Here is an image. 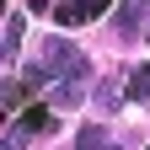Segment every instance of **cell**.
I'll return each instance as SVG.
<instances>
[{
	"instance_id": "cell-1",
	"label": "cell",
	"mask_w": 150,
	"mask_h": 150,
	"mask_svg": "<svg viewBox=\"0 0 150 150\" xmlns=\"http://www.w3.org/2000/svg\"><path fill=\"white\" fill-rule=\"evenodd\" d=\"M54 22L59 27H81V22H91V16H102L107 11V0H54Z\"/></svg>"
},
{
	"instance_id": "cell-2",
	"label": "cell",
	"mask_w": 150,
	"mask_h": 150,
	"mask_svg": "<svg viewBox=\"0 0 150 150\" xmlns=\"http://www.w3.org/2000/svg\"><path fill=\"white\" fill-rule=\"evenodd\" d=\"M16 134H22V139L27 134H54V107H38V102L22 107V112H16Z\"/></svg>"
},
{
	"instance_id": "cell-3",
	"label": "cell",
	"mask_w": 150,
	"mask_h": 150,
	"mask_svg": "<svg viewBox=\"0 0 150 150\" xmlns=\"http://www.w3.org/2000/svg\"><path fill=\"white\" fill-rule=\"evenodd\" d=\"M145 6H150V0H123V11H118V38H139Z\"/></svg>"
},
{
	"instance_id": "cell-4",
	"label": "cell",
	"mask_w": 150,
	"mask_h": 150,
	"mask_svg": "<svg viewBox=\"0 0 150 150\" xmlns=\"http://www.w3.org/2000/svg\"><path fill=\"white\" fill-rule=\"evenodd\" d=\"M123 97H129V102H145V97H150V64L129 70V86H123Z\"/></svg>"
},
{
	"instance_id": "cell-5",
	"label": "cell",
	"mask_w": 150,
	"mask_h": 150,
	"mask_svg": "<svg viewBox=\"0 0 150 150\" xmlns=\"http://www.w3.org/2000/svg\"><path fill=\"white\" fill-rule=\"evenodd\" d=\"M75 150H107V129H81V134H75Z\"/></svg>"
},
{
	"instance_id": "cell-6",
	"label": "cell",
	"mask_w": 150,
	"mask_h": 150,
	"mask_svg": "<svg viewBox=\"0 0 150 150\" xmlns=\"http://www.w3.org/2000/svg\"><path fill=\"white\" fill-rule=\"evenodd\" d=\"M16 97H22V86H11L6 75H0V118H6V112L16 107Z\"/></svg>"
},
{
	"instance_id": "cell-7",
	"label": "cell",
	"mask_w": 150,
	"mask_h": 150,
	"mask_svg": "<svg viewBox=\"0 0 150 150\" xmlns=\"http://www.w3.org/2000/svg\"><path fill=\"white\" fill-rule=\"evenodd\" d=\"M118 97H123V91H118V86H112V81H107V86L97 91V102H102V107H118Z\"/></svg>"
},
{
	"instance_id": "cell-8",
	"label": "cell",
	"mask_w": 150,
	"mask_h": 150,
	"mask_svg": "<svg viewBox=\"0 0 150 150\" xmlns=\"http://www.w3.org/2000/svg\"><path fill=\"white\" fill-rule=\"evenodd\" d=\"M32 11H48V0H32Z\"/></svg>"
},
{
	"instance_id": "cell-9",
	"label": "cell",
	"mask_w": 150,
	"mask_h": 150,
	"mask_svg": "<svg viewBox=\"0 0 150 150\" xmlns=\"http://www.w3.org/2000/svg\"><path fill=\"white\" fill-rule=\"evenodd\" d=\"M0 11H6V0H0Z\"/></svg>"
}]
</instances>
